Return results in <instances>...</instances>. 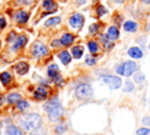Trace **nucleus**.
Segmentation results:
<instances>
[{"label":"nucleus","instance_id":"nucleus-4","mask_svg":"<svg viewBox=\"0 0 150 135\" xmlns=\"http://www.w3.org/2000/svg\"><path fill=\"white\" fill-rule=\"evenodd\" d=\"M75 95L77 99L80 100H86V99H89L93 95V88L88 83H83V85H80L76 90H75Z\"/></svg>","mask_w":150,"mask_h":135},{"label":"nucleus","instance_id":"nucleus-30","mask_svg":"<svg viewBox=\"0 0 150 135\" xmlns=\"http://www.w3.org/2000/svg\"><path fill=\"white\" fill-rule=\"evenodd\" d=\"M64 131H66V127H64L63 124H60V126H57V127L55 128V133L59 134V135H60V134H63Z\"/></svg>","mask_w":150,"mask_h":135},{"label":"nucleus","instance_id":"nucleus-10","mask_svg":"<svg viewBox=\"0 0 150 135\" xmlns=\"http://www.w3.org/2000/svg\"><path fill=\"white\" fill-rule=\"evenodd\" d=\"M14 18H15V20H16L19 23H25V22L28 20V13L25 12V11H19V12L15 13Z\"/></svg>","mask_w":150,"mask_h":135},{"label":"nucleus","instance_id":"nucleus-17","mask_svg":"<svg viewBox=\"0 0 150 135\" xmlns=\"http://www.w3.org/2000/svg\"><path fill=\"white\" fill-rule=\"evenodd\" d=\"M59 58H60V60H61V62H62L63 65H68V63L70 62V60H71V56H70V54H69L67 50L61 52V53L59 54Z\"/></svg>","mask_w":150,"mask_h":135},{"label":"nucleus","instance_id":"nucleus-2","mask_svg":"<svg viewBox=\"0 0 150 135\" xmlns=\"http://www.w3.org/2000/svg\"><path fill=\"white\" fill-rule=\"evenodd\" d=\"M41 116L39 114H28L23 116L20 121V126L26 130H33L41 126Z\"/></svg>","mask_w":150,"mask_h":135},{"label":"nucleus","instance_id":"nucleus-39","mask_svg":"<svg viewBox=\"0 0 150 135\" xmlns=\"http://www.w3.org/2000/svg\"><path fill=\"white\" fill-rule=\"evenodd\" d=\"M144 4H150V0H142Z\"/></svg>","mask_w":150,"mask_h":135},{"label":"nucleus","instance_id":"nucleus-26","mask_svg":"<svg viewBox=\"0 0 150 135\" xmlns=\"http://www.w3.org/2000/svg\"><path fill=\"white\" fill-rule=\"evenodd\" d=\"M29 135H47V133H46V130H45V129H42V128L38 127V128L33 129V131H32Z\"/></svg>","mask_w":150,"mask_h":135},{"label":"nucleus","instance_id":"nucleus-8","mask_svg":"<svg viewBox=\"0 0 150 135\" xmlns=\"http://www.w3.org/2000/svg\"><path fill=\"white\" fill-rule=\"evenodd\" d=\"M26 42H27V36H26V35H20V36H18L16 40H15V42H14V45H13V47H12L13 50H16V49L23 47V46L26 45Z\"/></svg>","mask_w":150,"mask_h":135},{"label":"nucleus","instance_id":"nucleus-24","mask_svg":"<svg viewBox=\"0 0 150 135\" xmlns=\"http://www.w3.org/2000/svg\"><path fill=\"white\" fill-rule=\"evenodd\" d=\"M88 48H89L90 53H96V52L98 50V46H97V43H96L95 41L88 42Z\"/></svg>","mask_w":150,"mask_h":135},{"label":"nucleus","instance_id":"nucleus-35","mask_svg":"<svg viewBox=\"0 0 150 135\" xmlns=\"http://www.w3.org/2000/svg\"><path fill=\"white\" fill-rule=\"evenodd\" d=\"M142 122H143V124H145V126H150V117H149V116H145V117L142 120Z\"/></svg>","mask_w":150,"mask_h":135},{"label":"nucleus","instance_id":"nucleus-5","mask_svg":"<svg viewBox=\"0 0 150 135\" xmlns=\"http://www.w3.org/2000/svg\"><path fill=\"white\" fill-rule=\"evenodd\" d=\"M101 80H102L105 85H108L111 89H117V88H120L121 85H122V80H121L120 77L112 76V75H104V76L101 77Z\"/></svg>","mask_w":150,"mask_h":135},{"label":"nucleus","instance_id":"nucleus-27","mask_svg":"<svg viewBox=\"0 0 150 135\" xmlns=\"http://www.w3.org/2000/svg\"><path fill=\"white\" fill-rule=\"evenodd\" d=\"M134 79H135V81L137 83H143L145 81V77H144V75L142 73H136L135 76H134Z\"/></svg>","mask_w":150,"mask_h":135},{"label":"nucleus","instance_id":"nucleus-32","mask_svg":"<svg viewBox=\"0 0 150 135\" xmlns=\"http://www.w3.org/2000/svg\"><path fill=\"white\" fill-rule=\"evenodd\" d=\"M107 13V9L103 7V6H98L97 7V15L98 16H101V15H103V14H105Z\"/></svg>","mask_w":150,"mask_h":135},{"label":"nucleus","instance_id":"nucleus-38","mask_svg":"<svg viewBox=\"0 0 150 135\" xmlns=\"http://www.w3.org/2000/svg\"><path fill=\"white\" fill-rule=\"evenodd\" d=\"M32 1H34V0H23V2H25V4H30Z\"/></svg>","mask_w":150,"mask_h":135},{"label":"nucleus","instance_id":"nucleus-36","mask_svg":"<svg viewBox=\"0 0 150 135\" xmlns=\"http://www.w3.org/2000/svg\"><path fill=\"white\" fill-rule=\"evenodd\" d=\"M96 61H95V59H87L86 60V63L87 65H89V66H91V65H94Z\"/></svg>","mask_w":150,"mask_h":135},{"label":"nucleus","instance_id":"nucleus-19","mask_svg":"<svg viewBox=\"0 0 150 135\" xmlns=\"http://www.w3.org/2000/svg\"><path fill=\"white\" fill-rule=\"evenodd\" d=\"M123 27L127 32H135L137 29V23L135 21H127Z\"/></svg>","mask_w":150,"mask_h":135},{"label":"nucleus","instance_id":"nucleus-14","mask_svg":"<svg viewBox=\"0 0 150 135\" xmlns=\"http://www.w3.org/2000/svg\"><path fill=\"white\" fill-rule=\"evenodd\" d=\"M28 69H29V66H28L26 62H19V63L15 65V70H16L19 74H21V75L26 74V73L28 72Z\"/></svg>","mask_w":150,"mask_h":135},{"label":"nucleus","instance_id":"nucleus-37","mask_svg":"<svg viewBox=\"0 0 150 135\" xmlns=\"http://www.w3.org/2000/svg\"><path fill=\"white\" fill-rule=\"evenodd\" d=\"M59 43H60V42L56 40V41H53V43H52V45H53V46H59Z\"/></svg>","mask_w":150,"mask_h":135},{"label":"nucleus","instance_id":"nucleus-16","mask_svg":"<svg viewBox=\"0 0 150 135\" xmlns=\"http://www.w3.org/2000/svg\"><path fill=\"white\" fill-rule=\"evenodd\" d=\"M6 135H23V133L13 124H9L6 129Z\"/></svg>","mask_w":150,"mask_h":135},{"label":"nucleus","instance_id":"nucleus-34","mask_svg":"<svg viewBox=\"0 0 150 135\" xmlns=\"http://www.w3.org/2000/svg\"><path fill=\"white\" fill-rule=\"evenodd\" d=\"M5 27H6V19L2 18V16H0V29H2Z\"/></svg>","mask_w":150,"mask_h":135},{"label":"nucleus","instance_id":"nucleus-6","mask_svg":"<svg viewBox=\"0 0 150 135\" xmlns=\"http://www.w3.org/2000/svg\"><path fill=\"white\" fill-rule=\"evenodd\" d=\"M32 53H33L34 56L40 58V56L46 55V54L48 53V49H47V47H46L43 43H41V42H36V43H34L33 47H32Z\"/></svg>","mask_w":150,"mask_h":135},{"label":"nucleus","instance_id":"nucleus-18","mask_svg":"<svg viewBox=\"0 0 150 135\" xmlns=\"http://www.w3.org/2000/svg\"><path fill=\"white\" fill-rule=\"evenodd\" d=\"M12 80V75L8 72H4L0 74V82H2V85H8Z\"/></svg>","mask_w":150,"mask_h":135},{"label":"nucleus","instance_id":"nucleus-1","mask_svg":"<svg viewBox=\"0 0 150 135\" xmlns=\"http://www.w3.org/2000/svg\"><path fill=\"white\" fill-rule=\"evenodd\" d=\"M43 107H45V110L47 112L48 117H49V120L52 122L57 121L60 119V116L62 115L63 109H62V106H61V103L59 102L57 99H54V100L48 101L47 103H45Z\"/></svg>","mask_w":150,"mask_h":135},{"label":"nucleus","instance_id":"nucleus-3","mask_svg":"<svg viewBox=\"0 0 150 135\" xmlns=\"http://www.w3.org/2000/svg\"><path fill=\"white\" fill-rule=\"evenodd\" d=\"M136 69H137V65L134 61H125L124 63L116 67V72L123 76H130L136 72Z\"/></svg>","mask_w":150,"mask_h":135},{"label":"nucleus","instance_id":"nucleus-15","mask_svg":"<svg viewBox=\"0 0 150 135\" xmlns=\"http://www.w3.org/2000/svg\"><path fill=\"white\" fill-rule=\"evenodd\" d=\"M47 73H48V75H49V77H52V79L55 80L56 76H57V73H59V67H57V65H55V63L50 65V66L48 67Z\"/></svg>","mask_w":150,"mask_h":135},{"label":"nucleus","instance_id":"nucleus-12","mask_svg":"<svg viewBox=\"0 0 150 135\" xmlns=\"http://www.w3.org/2000/svg\"><path fill=\"white\" fill-rule=\"evenodd\" d=\"M120 33H118V29L115 27V26H111L108 28V32H107V38L109 40H116L118 38Z\"/></svg>","mask_w":150,"mask_h":135},{"label":"nucleus","instance_id":"nucleus-25","mask_svg":"<svg viewBox=\"0 0 150 135\" xmlns=\"http://www.w3.org/2000/svg\"><path fill=\"white\" fill-rule=\"evenodd\" d=\"M28 102L27 101H25V100H20V101H18L16 102V107L20 109V110H23V109H26V108H28Z\"/></svg>","mask_w":150,"mask_h":135},{"label":"nucleus","instance_id":"nucleus-20","mask_svg":"<svg viewBox=\"0 0 150 135\" xmlns=\"http://www.w3.org/2000/svg\"><path fill=\"white\" fill-rule=\"evenodd\" d=\"M71 53H73V56H74L75 59H80V58L82 56V54H83V47H81V46H75V47H73Z\"/></svg>","mask_w":150,"mask_h":135},{"label":"nucleus","instance_id":"nucleus-23","mask_svg":"<svg viewBox=\"0 0 150 135\" xmlns=\"http://www.w3.org/2000/svg\"><path fill=\"white\" fill-rule=\"evenodd\" d=\"M61 21V19L59 16H55V18H50L46 21V26H53V25H57L59 22Z\"/></svg>","mask_w":150,"mask_h":135},{"label":"nucleus","instance_id":"nucleus-13","mask_svg":"<svg viewBox=\"0 0 150 135\" xmlns=\"http://www.w3.org/2000/svg\"><path fill=\"white\" fill-rule=\"evenodd\" d=\"M128 54L131 58H134V59H141L143 56V53H142V50L138 47H131V48H129Z\"/></svg>","mask_w":150,"mask_h":135},{"label":"nucleus","instance_id":"nucleus-22","mask_svg":"<svg viewBox=\"0 0 150 135\" xmlns=\"http://www.w3.org/2000/svg\"><path fill=\"white\" fill-rule=\"evenodd\" d=\"M20 100H21V95L18 94V93H12V94H9V95L7 96V101H8L9 103H16V102L20 101Z\"/></svg>","mask_w":150,"mask_h":135},{"label":"nucleus","instance_id":"nucleus-9","mask_svg":"<svg viewBox=\"0 0 150 135\" xmlns=\"http://www.w3.org/2000/svg\"><path fill=\"white\" fill-rule=\"evenodd\" d=\"M47 94H48V92L45 87H38L36 90L34 92V97L36 100H45L47 97Z\"/></svg>","mask_w":150,"mask_h":135},{"label":"nucleus","instance_id":"nucleus-28","mask_svg":"<svg viewBox=\"0 0 150 135\" xmlns=\"http://www.w3.org/2000/svg\"><path fill=\"white\" fill-rule=\"evenodd\" d=\"M123 90L129 93V92H132L134 90V85L131 83V81H125L124 83V87H123Z\"/></svg>","mask_w":150,"mask_h":135},{"label":"nucleus","instance_id":"nucleus-21","mask_svg":"<svg viewBox=\"0 0 150 135\" xmlns=\"http://www.w3.org/2000/svg\"><path fill=\"white\" fill-rule=\"evenodd\" d=\"M42 6H43V8L47 9L48 12H52V11H54V9L56 8V5L54 4L53 0H45L43 4H42Z\"/></svg>","mask_w":150,"mask_h":135},{"label":"nucleus","instance_id":"nucleus-11","mask_svg":"<svg viewBox=\"0 0 150 135\" xmlns=\"http://www.w3.org/2000/svg\"><path fill=\"white\" fill-rule=\"evenodd\" d=\"M73 41H74V36H73L71 34H69V33L63 34L62 38L60 39V43H61V46H69V45L73 43Z\"/></svg>","mask_w":150,"mask_h":135},{"label":"nucleus","instance_id":"nucleus-7","mask_svg":"<svg viewBox=\"0 0 150 135\" xmlns=\"http://www.w3.org/2000/svg\"><path fill=\"white\" fill-rule=\"evenodd\" d=\"M83 22H84V18H83L82 14H79V13L73 14L69 19V23L73 28H81Z\"/></svg>","mask_w":150,"mask_h":135},{"label":"nucleus","instance_id":"nucleus-29","mask_svg":"<svg viewBox=\"0 0 150 135\" xmlns=\"http://www.w3.org/2000/svg\"><path fill=\"white\" fill-rule=\"evenodd\" d=\"M136 135H150V129H148V128H139L136 131Z\"/></svg>","mask_w":150,"mask_h":135},{"label":"nucleus","instance_id":"nucleus-33","mask_svg":"<svg viewBox=\"0 0 150 135\" xmlns=\"http://www.w3.org/2000/svg\"><path fill=\"white\" fill-rule=\"evenodd\" d=\"M97 29H98V25H91L90 27H89V32L90 33H96L97 32Z\"/></svg>","mask_w":150,"mask_h":135},{"label":"nucleus","instance_id":"nucleus-31","mask_svg":"<svg viewBox=\"0 0 150 135\" xmlns=\"http://www.w3.org/2000/svg\"><path fill=\"white\" fill-rule=\"evenodd\" d=\"M101 41H102V43H104V46L107 47V48H110L112 45H111V42H109L108 41V39L105 38V36H101Z\"/></svg>","mask_w":150,"mask_h":135}]
</instances>
